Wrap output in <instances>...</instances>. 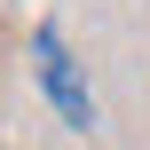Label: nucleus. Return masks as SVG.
<instances>
[{"instance_id":"1","label":"nucleus","mask_w":150,"mask_h":150,"mask_svg":"<svg viewBox=\"0 0 150 150\" xmlns=\"http://www.w3.org/2000/svg\"><path fill=\"white\" fill-rule=\"evenodd\" d=\"M32 71H40V87H47L55 119L87 134V127H95V95H87V79H79V55L63 47V32H40V40H32Z\"/></svg>"}]
</instances>
